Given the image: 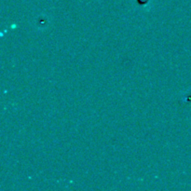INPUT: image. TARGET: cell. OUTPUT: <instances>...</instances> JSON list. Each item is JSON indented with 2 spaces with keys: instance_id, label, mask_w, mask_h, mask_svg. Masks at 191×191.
<instances>
[]
</instances>
